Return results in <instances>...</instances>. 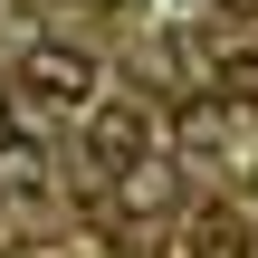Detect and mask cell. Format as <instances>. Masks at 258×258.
<instances>
[{
	"label": "cell",
	"instance_id": "cell-5",
	"mask_svg": "<svg viewBox=\"0 0 258 258\" xmlns=\"http://www.w3.org/2000/svg\"><path fill=\"white\" fill-rule=\"evenodd\" d=\"M220 105H258V48H239L220 67Z\"/></svg>",
	"mask_w": 258,
	"mask_h": 258
},
{
	"label": "cell",
	"instance_id": "cell-3",
	"mask_svg": "<svg viewBox=\"0 0 258 258\" xmlns=\"http://www.w3.org/2000/svg\"><path fill=\"white\" fill-rule=\"evenodd\" d=\"M172 144H182V153H220V144H230V105H220V96H182Z\"/></svg>",
	"mask_w": 258,
	"mask_h": 258
},
{
	"label": "cell",
	"instance_id": "cell-6",
	"mask_svg": "<svg viewBox=\"0 0 258 258\" xmlns=\"http://www.w3.org/2000/svg\"><path fill=\"white\" fill-rule=\"evenodd\" d=\"M10 144H19V124H10V105H0V153H10Z\"/></svg>",
	"mask_w": 258,
	"mask_h": 258
},
{
	"label": "cell",
	"instance_id": "cell-2",
	"mask_svg": "<svg viewBox=\"0 0 258 258\" xmlns=\"http://www.w3.org/2000/svg\"><path fill=\"white\" fill-rule=\"evenodd\" d=\"M86 144H96V163H105V172L144 163V153H153V105H144V96H124V105H96Z\"/></svg>",
	"mask_w": 258,
	"mask_h": 258
},
{
	"label": "cell",
	"instance_id": "cell-1",
	"mask_svg": "<svg viewBox=\"0 0 258 258\" xmlns=\"http://www.w3.org/2000/svg\"><path fill=\"white\" fill-rule=\"evenodd\" d=\"M19 77H29L48 105H86V96H96V57H86V48H67V38H38V48L19 57Z\"/></svg>",
	"mask_w": 258,
	"mask_h": 258
},
{
	"label": "cell",
	"instance_id": "cell-7",
	"mask_svg": "<svg viewBox=\"0 0 258 258\" xmlns=\"http://www.w3.org/2000/svg\"><path fill=\"white\" fill-rule=\"evenodd\" d=\"M211 10H230V19H249V10H258V0H211Z\"/></svg>",
	"mask_w": 258,
	"mask_h": 258
},
{
	"label": "cell",
	"instance_id": "cell-4",
	"mask_svg": "<svg viewBox=\"0 0 258 258\" xmlns=\"http://www.w3.org/2000/svg\"><path fill=\"white\" fill-rule=\"evenodd\" d=\"M115 201H124V211H163V201H172V163H153V153L124 163V172H115Z\"/></svg>",
	"mask_w": 258,
	"mask_h": 258
}]
</instances>
